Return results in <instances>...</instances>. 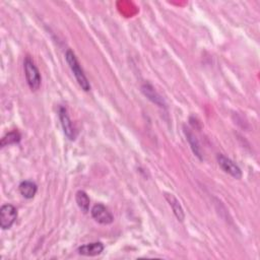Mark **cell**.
Instances as JSON below:
<instances>
[{
  "mask_svg": "<svg viewBox=\"0 0 260 260\" xmlns=\"http://www.w3.org/2000/svg\"><path fill=\"white\" fill-rule=\"evenodd\" d=\"M65 59H66V62L67 64L69 65V67H71L72 72L74 73V76H75V79L76 81L78 82L80 88L84 91V92H89L91 90V84H90V81L88 80V78H86L83 71L81 69L79 63H78V60L75 56V54L74 53V52L68 49L66 51L65 53Z\"/></svg>",
  "mask_w": 260,
  "mask_h": 260,
  "instance_id": "obj_1",
  "label": "cell"
},
{
  "mask_svg": "<svg viewBox=\"0 0 260 260\" xmlns=\"http://www.w3.org/2000/svg\"><path fill=\"white\" fill-rule=\"evenodd\" d=\"M24 68H25L26 79L30 86V89L33 91L39 90L41 86V74L38 67L35 65V63L30 58V56L26 57L24 62Z\"/></svg>",
  "mask_w": 260,
  "mask_h": 260,
  "instance_id": "obj_2",
  "label": "cell"
},
{
  "mask_svg": "<svg viewBox=\"0 0 260 260\" xmlns=\"http://www.w3.org/2000/svg\"><path fill=\"white\" fill-rule=\"evenodd\" d=\"M17 218V211L12 204H4L0 209V227L3 230L11 228Z\"/></svg>",
  "mask_w": 260,
  "mask_h": 260,
  "instance_id": "obj_3",
  "label": "cell"
},
{
  "mask_svg": "<svg viewBox=\"0 0 260 260\" xmlns=\"http://www.w3.org/2000/svg\"><path fill=\"white\" fill-rule=\"evenodd\" d=\"M218 163L220 167L222 168L223 171H224L227 174L231 175L232 177L236 179H241L242 178V171L241 169L229 158H227L226 155H223L222 153H219L217 157Z\"/></svg>",
  "mask_w": 260,
  "mask_h": 260,
  "instance_id": "obj_4",
  "label": "cell"
},
{
  "mask_svg": "<svg viewBox=\"0 0 260 260\" xmlns=\"http://www.w3.org/2000/svg\"><path fill=\"white\" fill-rule=\"evenodd\" d=\"M92 217L96 222H98L101 224H110L114 221V217L112 213L105 205H103L101 203H98L93 206Z\"/></svg>",
  "mask_w": 260,
  "mask_h": 260,
  "instance_id": "obj_5",
  "label": "cell"
},
{
  "mask_svg": "<svg viewBox=\"0 0 260 260\" xmlns=\"http://www.w3.org/2000/svg\"><path fill=\"white\" fill-rule=\"evenodd\" d=\"M59 119H60L63 131H64L65 135L68 137V140L74 141L75 137H76V131H75L74 126L73 125L71 118H69V116H68L67 110L64 107L59 108Z\"/></svg>",
  "mask_w": 260,
  "mask_h": 260,
  "instance_id": "obj_6",
  "label": "cell"
},
{
  "mask_svg": "<svg viewBox=\"0 0 260 260\" xmlns=\"http://www.w3.org/2000/svg\"><path fill=\"white\" fill-rule=\"evenodd\" d=\"M142 92L149 101H151L153 104H155V105H158L161 108L166 107V103H165L164 99L161 97V95L157 91L154 90V88L150 83H149V82L144 83L142 86Z\"/></svg>",
  "mask_w": 260,
  "mask_h": 260,
  "instance_id": "obj_7",
  "label": "cell"
},
{
  "mask_svg": "<svg viewBox=\"0 0 260 260\" xmlns=\"http://www.w3.org/2000/svg\"><path fill=\"white\" fill-rule=\"evenodd\" d=\"M104 251V245L101 242H94L86 245H82L77 249L78 254L82 256H97L100 255Z\"/></svg>",
  "mask_w": 260,
  "mask_h": 260,
  "instance_id": "obj_8",
  "label": "cell"
},
{
  "mask_svg": "<svg viewBox=\"0 0 260 260\" xmlns=\"http://www.w3.org/2000/svg\"><path fill=\"white\" fill-rule=\"evenodd\" d=\"M165 198L169 202L170 206L172 207L173 213H174V215L178 219V221L183 222L184 219H185V214H184V211L182 209V206H181L179 200L174 195L170 194V193H165Z\"/></svg>",
  "mask_w": 260,
  "mask_h": 260,
  "instance_id": "obj_9",
  "label": "cell"
},
{
  "mask_svg": "<svg viewBox=\"0 0 260 260\" xmlns=\"http://www.w3.org/2000/svg\"><path fill=\"white\" fill-rule=\"evenodd\" d=\"M184 133L186 135V138L187 141L189 143V146L190 148H191L193 153L196 155V157L199 159V160H202V153H201V149H200V145L197 141L196 136L190 131L188 128L184 127Z\"/></svg>",
  "mask_w": 260,
  "mask_h": 260,
  "instance_id": "obj_10",
  "label": "cell"
},
{
  "mask_svg": "<svg viewBox=\"0 0 260 260\" xmlns=\"http://www.w3.org/2000/svg\"><path fill=\"white\" fill-rule=\"evenodd\" d=\"M37 190L38 187L36 183H34L32 181H24L20 185V192L27 199L34 198L37 193Z\"/></svg>",
  "mask_w": 260,
  "mask_h": 260,
  "instance_id": "obj_11",
  "label": "cell"
},
{
  "mask_svg": "<svg viewBox=\"0 0 260 260\" xmlns=\"http://www.w3.org/2000/svg\"><path fill=\"white\" fill-rule=\"evenodd\" d=\"M75 200H76V203L80 209V211L83 214H86L89 212V210H90V197L84 191H82V190H79V191H77L76 195H75Z\"/></svg>",
  "mask_w": 260,
  "mask_h": 260,
  "instance_id": "obj_12",
  "label": "cell"
},
{
  "mask_svg": "<svg viewBox=\"0 0 260 260\" xmlns=\"http://www.w3.org/2000/svg\"><path fill=\"white\" fill-rule=\"evenodd\" d=\"M21 134L19 131H10L8 133H6L3 137H2V140H1V147L4 148L6 146H9V145H13V144H17V143H20L21 141Z\"/></svg>",
  "mask_w": 260,
  "mask_h": 260,
  "instance_id": "obj_13",
  "label": "cell"
}]
</instances>
